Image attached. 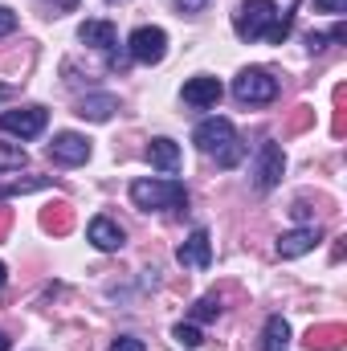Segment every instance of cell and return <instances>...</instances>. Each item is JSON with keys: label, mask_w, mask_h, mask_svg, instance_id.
<instances>
[{"label": "cell", "mask_w": 347, "mask_h": 351, "mask_svg": "<svg viewBox=\"0 0 347 351\" xmlns=\"http://www.w3.org/2000/svg\"><path fill=\"white\" fill-rule=\"evenodd\" d=\"M131 200L143 213H152V208H180V204H188V188L180 180H135L131 184Z\"/></svg>", "instance_id": "obj_2"}, {"label": "cell", "mask_w": 347, "mask_h": 351, "mask_svg": "<svg viewBox=\"0 0 347 351\" xmlns=\"http://www.w3.org/2000/svg\"><path fill=\"white\" fill-rule=\"evenodd\" d=\"M127 62H131V53H123V49H115V45L106 49V66H110V70H127Z\"/></svg>", "instance_id": "obj_21"}, {"label": "cell", "mask_w": 347, "mask_h": 351, "mask_svg": "<svg viewBox=\"0 0 347 351\" xmlns=\"http://www.w3.org/2000/svg\"><path fill=\"white\" fill-rule=\"evenodd\" d=\"M49 160L62 164V168H78L90 160V139L78 131H58L53 143H49Z\"/></svg>", "instance_id": "obj_8"}, {"label": "cell", "mask_w": 347, "mask_h": 351, "mask_svg": "<svg viewBox=\"0 0 347 351\" xmlns=\"http://www.w3.org/2000/svg\"><path fill=\"white\" fill-rule=\"evenodd\" d=\"M278 21V4L274 0H241V8L233 12V33L241 41H258L265 37V29Z\"/></svg>", "instance_id": "obj_3"}, {"label": "cell", "mask_w": 347, "mask_h": 351, "mask_svg": "<svg viewBox=\"0 0 347 351\" xmlns=\"http://www.w3.org/2000/svg\"><path fill=\"white\" fill-rule=\"evenodd\" d=\"M286 348H290V323L282 315H270L265 331H261V351H286Z\"/></svg>", "instance_id": "obj_16"}, {"label": "cell", "mask_w": 347, "mask_h": 351, "mask_svg": "<svg viewBox=\"0 0 347 351\" xmlns=\"http://www.w3.org/2000/svg\"><path fill=\"white\" fill-rule=\"evenodd\" d=\"M176 258H180V265H188V269H204V265H208V258H213L208 229H192V237L176 250Z\"/></svg>", "instance_id": "obj_11"}, {"label": "cell", "mask_w": 347, "mask_h": 351, "mask_svg": "<svg viewBox=\"0 0 347 351\" xmlns=\"http://www.w3.org/2000/svg\"><path fill=\"white\" fill-rule=\"evenodd\" d=\"M172 339L180 343V348H200V343H204V335H200V331H196L192 323H176Z\"/></svg>", "instance_id": "obj_18"}, {"label": "cell", "mask_w": 347, "mask_h": 351, "mask_svg": "<svg viewBox=\"0 0 347 351\" xmlns=\"http://www.w3.org/2000/svg\"><path fill=\"white\" fill-rule=\"evenodd\" d=\"M4 282H8V269H4V262H0V286H4Z\"/></svg>", "instance_id": "obj_29"}, {"label": "cell", "mask_w": 347, "mask_h": 351, "mask_svg": "<svg viewBox=\"0 0 347 351\" xmlns=\"http://www.w3.org/2000/svg\"><path fill=\"white\" fill-rule=\"evenodd\" d=\"M12 29H16V12H12V8H4V4H0V37H8V33H12Z\"/></svg>", "instance_id": "obj_23"}, {"label": "cell", "mask_w": 347, "mask_h": 351, "mask_svg": "<svg viewBox=\"0 0 347 351\" xmlns=\"http://www.w3.org/2000/svg\"><path fill=\"white\" fill-rule=\"evenodd\" d=\"M204 4H208V0H176V8H180L184 16H192V12H204Z\"/></svg>", "instance_id": "obj_25"}, {"label": "cell", "mask_w": 347, "mask_h": 351, "mask_svg": "<svg viewBox=\"0 0 347 351\" xmlns=\"http://www.w3.org/2000/svg\"><path fill=\"white\" fill-rule=\"evenodd\" d=\"M0 351H8V335L4 331H0Z\"/></svg>", "instance_id": "obj_30"}, {"label": "cell", "mask_w": 347, "mask_h": 351, "mask_svg": "<svg viewBox=\"0 0 347 351\" xmlns=\"http://www.w3.org/2000/svg\"><path fill=\"white\" fill-rule=\"evenodd\" d=\"M49 180H16V184H0V200L4 196H16V192H33V188H45Z\"/></svg>", "instance_id": "obj_20"}, {"label": "cell", "mask_w": 347, "mask_h": 351, "mask_svg": "<svg viewBox=\"0 0 347 351\" xmlns=\"http://www.w3.org/2000/svg\"><path fill=\"white\" fill-rule=\"evenodd\" d=\"M315 12H347V0H315Z\"/></svg>", "instance_id": "obj_24"}, {"label": "cell", "mask_w": 347, "mask_h": 351, "mask_svg": "<svg viewBox=\"0 0 347 351\" xmlns=\"http://www.w3.org/2000/svg\"><path fill=\"white\" fill-rule=\"evenodd\" d=\"M49 123L45 106H21V110H0V131L16 135V139H37Z\"/></svg>", "instance_id": "obj_6"}, {"label": "cell", "mask_w": 347, "mask_h": 351, "mask_svg": "<svg viewBox=\"0 0 347 351\" xmlns=\"http://www.w3.org/2000/svg\"><path fill=\"white\" fill-rule=\"evenodd\" d=\"M233 94H237V102H246V106L274 102V98H278V78H274L270 70H261V66H250V70H241V74L233 78Z\"/></svg>", "instance_id": "obj_4"}, {"label": "cell", "mask_w": 347, "mask_h": 351, "mask_svg": "<svg viewBox=\"0 0 347 351\" xmlns=\"http://www.w3.org/2000/svg\"><path fill=\"white\" fill-rule=\"evenodd\" d=\"M115 110H119V98H115V94H86V98L78 102L74 114H82V119H90V123H106Z\"/></svg>", "instance_id": "obj_13"}, {"label": "cell", "mask_w": 347, "mask_h": 351, "mask_svg": "<svg viewBox=\"0 0 347 351\" xmlns=\"http://www.w3.org/2000/svg\"><path fill=\"white\" fill-rule=\"evenodd\" d=\"M217 315H221V302H217V298H200V302L192 306V319H196V323H213Z\"/></svg>", "instance_id": "obj_19"}, {"label": "cell", "mask_w": 347, "mask_h": 351, "mask_svg": "<svg viewBox=\"0 0 347 351\" xmlns=\"http://www.w3.org/2000/svg\"><path fill=\"white\" fill-rule=\"evenodd\" d=\"M78 41H82V45H94V49H110V45L119 41V33H115L110 21H86V25L78 29Z\"/></svg>", "instance_id": "obj_15"}, {"label": "cell", "mask_w": 347, "mask_h": 351, "mask_svg": "<svg viewBox=\"0 0 347 351\" xmlns=\"http://www.w3.org/2000/svg\"><path fill=\"white\" fill-rule=\"evenodd\" d=\"M127 53L131 62H143V66H160L164 53H168V33L160 25H139L127 41Z\"/></svg>", "instance_id": "obj_5"}, {"label": "cell", "mask_w": 347, "mask_h": 351, "mask_svg": "<svg viewBox=\"0 0 347 351\" xmlns=\"http://www.w3.org/2000/svg\"><path fill=\"white\" fill-rule=\"evenodd\" d=\"M221 94H225V86H221L217 78H208V74H196V78H188V82H184V102H188V106H196V110L217 106V102H221Z\"/></svg>", "instance_id": "obj_9"}, {"label": "cell", "mask_w": 347, "mask_h": 351, "mask_svg": "<svg viewBox=\"0 0 347 351\" xmlns=\"http://www.w3.org/2000/svg\"><path fill=\"white\" fill-rule=\"evenodd\" d=\"M192 143H196L204 156H213L221 168H237V164L246 160V143H241L237 127H233L229 119H221V114H213V119L196 123V131H192Z\"/></svg>", "instance_id": "obj_1"}, {"label": "cell", "mask_w": 347, "mask_h": 351, "mask_svg": "<svg viewBox=\"0 0 347 351\" xmlns=\"http://www.w3.org/2000/svg\"><path fill=\"white\" fill-rule=\"evenodd\" d=\"M319 237H323V233H319L315 225L290 229V233H282V237H278V258H286V262H290V258H302V254H311V250L319 245Z\"/></svg>", "instance_id": "obj_10"}, {"label": "cell", "mask_w": 347, "mask_h": 351, "mask_svg": "<svg viewBox=\"0 0 347 351\" xmlns=\"http://www.w3.org/2000/svg\"><path fill=\"white\" fill-rule=\"evenodd\" d=\"M78 8V0H53V12H74Z\"/></svg>", "instance_id": "obj_28"}, {"label": "cell", "mask_w": 347, "mask_h": 351, "mask_svg": "<svg viewBox=\"0 0 347 351\" xmlns=\"http://www.w3.org/2000/svg\"><path fill=\"white\" fill-rule=\"evenodd\" d=\"M290 217H294V221H307V217H311V208H307V204H302V200H298V204H294V208H290Z\"/></svg>", "instance_id": "obj_27"}, {"label": "cell", "mask_w": 347, "mask_h": 351, "mask_svg": "<svg viewBox=\"0 0 347 351\" xmlns=\"http://www.w3.org/2000/svg\"><path fill=\"white\" fill-rule=\"evenodd\" d=\"M110 351H143V339H135V335H119V339L110 343Z\"/></svg>", "instance_id": "obj_22"}, {"label": "cell", "mask_w": 347, "mask_h": 351, "mask_svg": "<svg viewBox=\"0 0 347 351\" xmlns=\"http://www.w3.org/2000/svg\"><path fill=\"white\" fill-rule=\"evenodd\" d=\"M282 172H286V152H282L274 139H265L258 147V160H254V188H258V192L278 188Z\"/></svg>", "instance_id": "obj_7"}, {"label": "cell", "mask_w": 347, "mask_h": 351, "mask_svg": "<svg viewBox=\"0 0 347 351\" xmlns=\"http://www.w3.org/2000/svg\"><path fill=\"white\" fill-rule=\"evenodd\" d=\"M86 237L94 241V250H102V254H115V250H123V229L110 221V217H94L86 229Z\"/></svg>", "instance_id": "obj_12"}, {"label": "cell", "mask_w": 347, "mask_h": 351, "mask_svg": "<svg viewBox=\"0 0 347 351\" xmlns=\"http://www.w3.org/2000/svg\"><path fill=\"white\" fill-rule=\"evenodd\" d=\"M147 160H152V168H160V172H176L180 168V143H172V139H152L147 143Z\"/></svg>", "instance_id": "obj_14"}, {"label": "cell", "mask_w": 347, "mask_h": 351, "mask_svg": "<svg viewBox=\"0 0 347 351\" xmlns=\"http://www.w3.org/2000/svg\"><path fill=\"white\" fill-rule=\"evenodd\" d=\"M307 49H311V53L327 49V33H307Z\"/></svg>", "instance_id": "obj_26"}, {"label": "cell", "mask_w": 347, "mask_h": 351, "mask_svg": "<svg viewBox=\"0 0 347 351\" xmlns=\"http://www.w3.org/2000/svg\"><path fill=\"white\" fill-rule=\"evenodd\" d=\"M25 164H29L25 147H16V143H0V172H16V168H25Z\"/></svg>", "instance_id": "obj_17"}]
</instances>
